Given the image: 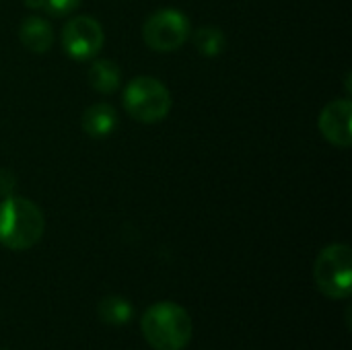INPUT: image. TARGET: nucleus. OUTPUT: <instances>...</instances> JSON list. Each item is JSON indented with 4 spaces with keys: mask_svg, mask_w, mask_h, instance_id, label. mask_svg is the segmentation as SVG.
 <instances>
[{
    "mask_svg": "<svg viewBox=\"0 0 352 350\" xmlns=\"http://www.w3.org/2000/svg\"><path fill=\"white\" fill-rule=\"evenodd\" d=\"M45 219L37 204L27 198L6 196L0 202V245L12 252H25L43 237Z\"/></svg>",
    "mask_w": 352,
    "mask_h": 350,
    "instance_id": "f257e3e1",
    "label": "nucleus"
},
{
    "mask_svg": "<svg viewBox=\"0 0 352 350\" xmlns=\"http://www.w3.org/2000/svg\"><path fill=\"white\" fill-rule=\"evenodd\" d=\"M140 328L144 340L155 350H184L192 340V318L173 301L151 305L140 320Z\"/></svg>",
    "mask_w": 352,
    "mask_h": 350,
    "instance_id": "f03ea898",
    "label": "nucleus"
},
{
    "mask_svg": "<svg viewBox=\"0 0 352 350\" xmlns=\"http://www.w3.org/2000/svg\"><path fill=\"white\" fill-rule=\"evenodd\" d=\"M314 281L322 295L349 299L352 293V252L346 243L324 248L314 264Z\"/></svg>",
    "mask_w": 352,
    "mask_h": 350,
    "instance_id": "7ed1b4c3",
    "label": "nucleus"
},
{
    "mask_svg": "<svg viewBox=\"0 0 352 350\" xmlns=\"http://www.w3.org/2000/svg\"><path fill=\"white\" fill-rule=\"evenodd\" d=\"M124 107L134 120L155 124L165 120L171 111V93L161 80L153 76H138L124 89Z\"/></svg>",
    "mask_w": 352,
    "mask_h": 350,
    "instance_id": "20e7f679",
    "label": "nucleus"
},
{
    "mask_svg": "<svg viewBox=\"0 0 352 350\" xmlns=\"http://www.w3.org/2000/svg\"><path fill=\"white\" fill-rule=\"evenodd\" d=\"M190 37V21L175 8H163L153 12L144 27L142 39L155 52H173L182 47Z\"/></svg>",
    "mask_w": 352,
    "mask_h": 350,
    "instance_id": "39448f33",
    "label": "nucleus"
},
{
    "mask_svg": "<svg viewBox=\"0 0 352 350\" xmlns=\"http://www.w3.org/2000/svg\"><path fill=\"white\" fill-rule=\"evenodd\" d=\"M105 43L103 27L93 17H74L62 29V47L72 60H91L95 58Z\"/></svg>",
    "mask_w": 352,
    "mask_h": 350,
    "instance_id": "423d86ee",
    "label": "nucleus"
},
{
    "mask_svg": "<svg viewBox=\"0 0 352 350\" xmlns=\"http://www.w3.org/2000/svg\"><path fill=\"white\" fill-rule=\"evenodd\" d=\"M352 103L351 99H336L330 101L324 111L320 113V130L322 136L332 142L334 146L340 149H349L352 144Z\"/></svg>",
    "mask_w": 352,
    "mask_h": 350,
    "instance_id": "0eeeda50",
    "label": "nucleus"
},
{
    "mask_svg": "<svg viewBox=\"0 0 352 350\" xmlns=\"http://www.w3.org/2000/svg\"><path fill=\"white\" fill-rule=\"evenodd\" d=\"M21 43L33 54H45L54 43V29L45 19L27 17L19 27Z\"/></svg>",
    "mask_w": 352,
    "mask_h": 350,
    "instance_id": "6e6552de",
    "label": "nucleus"
},
{
    "mask_svg": "<svg viewBox=\"0 0 352 350\" xmlns=\"http://www.w3.org/2000/svg\"><path fill=\"white\" fill-rule=\"evenodd\" d=\"M118 128V111L109 103H95L82 113V130L91 138H107Z\"/></svg>",
    "mask_w": 352,
    "mask_h": 350,
    "instance_id": "1a4fd4ad",
    "label": "nucleus"
},
{
    "mask_svg": "<svg viewBox=\"0 0 352 350\" xmlns=\"http://www.w3.org/2000/svg\"><path fill=\"white\" fill-rule=\"evenodd\" d=\"M89 85L97 91V93H113L120 87V66L113 60H95L89 68Z\"/></svg>",
    "mask_w": 352,
    "mask_h": 350,
    "instance_id": "9d476101",
    "label": "nucleus"
},
{
    "mask_svg": "<svg viewBox=\"0 0 352 350\" xmlns=\"http://www.w3.org/2000/svg\"><path fill=\"white\" fill-rule=\"evenodd\" d=\"M99 318H101V322H105L109 326H124L132 318V305L126 299L116 297V295L105 297L99 303Z\"/></svg>",
    "mask_w": 352,
    "mask_h": 350,
    "instance_id": "9b49d317",
    "label": "nucleus"
},
{
    "mask_svg": "<svg viewBox=\"0 0 352 350\" xmlns=\"http://www.w3.org/2000/svg\"><path fill=\"white\" fill-rule=\"evenodd\" d=\"M194 45L206 58L221 56L225 52V33L217 27H202L194 33Z\"/></svg>",
    "mask_w": 352,
    "mask_h": 350,
    "instance_id": "f8f14e48",
    "label": "nucleus"
},
{
    "mask_svg": "<svg viewBox=\"0 0 352 350\" xmlns=\"http://www.w3.org/2000/svg\"><path fill=\"white\" fill-rule=\"evenodd\" d=\"M80 2H82V0H41V8H43L47 14L66 17V14H70L72 10H76Z\"/></svg>",
    "mask_w": 352,
    "mask_h": 350,
    "instance_id": "ddd939ff",
    "label": "nucleus"
}]
</instances>
